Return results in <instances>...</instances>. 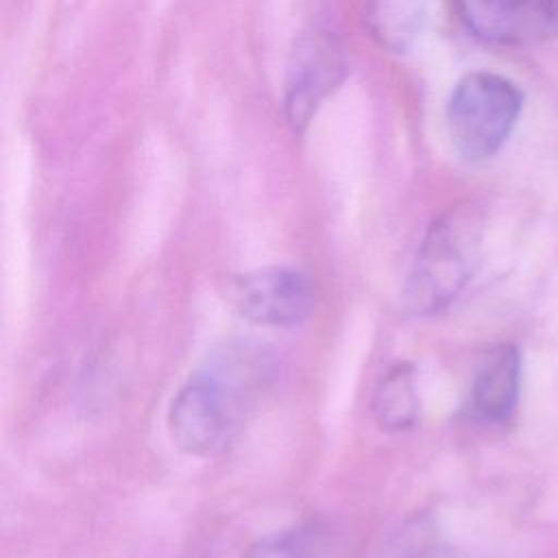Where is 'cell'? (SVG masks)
I'll use <instances>...</instances> for the list:
<instances>
[{"label": "cell", "mask_w": 558, "mask_h": 558, "mask_svg": "<svg viewBox=\"0 0 558 558\" xmlns=\"http://www.w3.org/2000/svg\"><path fill=\"white\" fill-rule=\"evenodd\" d=\"M484 244V214L464 203L442 214L425 233L405 286V303L418 316L445 310L473 279Z\"/></svg>", "instance_id": "1"}, {"label": "cell", "mask_w": 558, "mask_h": 558, "mask_svg": "<svg viewBox=\"0 0 558 558\" xmlns=\"http://www.w3.org/2000/svg\"><path fill=\"white\" fill-rule=\"evenodd\" d=\"M523 96L519 87L495 72L464 74L447 100V131L456 153L466 161H486L510 137Z\"/></svg>", "instance_id": "2"}, {"label": "cell", "mask_w": 558, "mask_h": 558, "mask_svg": "<svg viewBox=\"0 0 558 558\" xmlns=\"http://www.w3.org/2000/svg\"><path fill=\"white\" fill-rule=\"evenodd\" d=\"M242 403V386L227 364L196 373L172 397L168 429L174 445L192 456H209L227 445Z\"/></svg>", "instance_id": "3"}, {"label": "cell", "mask_w": 558, "mask_h": 558, "mask_svg": "<svg viewBox=\"0 0 558 558\" xmlns=\"http://www.w3.org/2000/svg\"><path fill=\"white\" fill-rule=\"evenodd\" d=\"M231 307L264 327H294L314 307L312 279L290 266L257 268L235 277L227 288Z\"/></svg>", "instance_id": "4"}, {"label": "cell", "mask_w": 558, "mask_h": 558, "mask_svg": "<svg viewBox=\"0 0 558 558\" xmlns=\"http://www.w3.org/2000/svg\"><path fill=\"white\" fill-rule=\"evenodd\" d=\"M347 63L340 44L331 35H312L301 39L292 54L286 116L294 131H303L320 102L344 78Z\"/></svg>", "instance_id": "5"}, {"label": "cell", "mask_w": 558, "mask_h": 558, "mask_svg": "<svg viewBox=\"0 0 558 558\" xmlns=\"http://www.w3.org/2000/svg\"><path fill=\"white\" fill-rule=\"evenodd\" d=\"M521 390V355L514 344L493 347L475 368L466 414L482 425L501 427L512 421Z\"/></svg>", "instance_id": "6"}, {"label": "cell", "mask_w": 558, "mask_h": 558, "mask_svg": "<svg viewBox=\"0 0 558 558\" xmlns=\"http://www.w3.org/2000/svg\"><path fill=\"white\" fill-rule=\"evenodd\" d=\"M438 0H368L366 26L392 52H405L429 28Z\"/></svg>", "instance_id": "7"}, {"label": "cell", "mask_w": 558, "mask_h": 558, "mask_svg": "<svg viewBox=\"0 0 558 558\" xmlns=\"http://www.w3.org/2000/svg\"><path fill=\"white\" fill-rule=\"evenodd\" d=\"M418 392L414 373L408 364L392 366L375 388L373 414L381 429H408L418 418Z\"/></svg>", "instance_id": "8"}, {"label": "cell", "mask_w": 558, "mask_h": 558, "mask_svg": "<svg viewBox=\"0 0 558 558\" xmlns=\"http://www.w3.org/2000/svg\"><path fill=\"white\" fill-rule=\"evenodd\" d=\"M462 22L493 44H525L523 22L514 0H453Z\"/></svg>", "instance_id": "9"}, {"label": "cell", "mask_w": 558, "mask_h": 558, "mask_svg": "<svg viewBox=\"0 0 558 558\" xmlns=\"http://www.w3.org/2000/svg\"><path fill=\"white\" fill-rule=\"evenodd\" d=\"M244 558H320V549L312 530L292 527L255 541Z\"/></svg>", "instance_id": "10"}, {"label": "cell", "mask_w": 558, "mask_h": 558, "mask_svg": "<svg viewBox=\"0 0 558 558\" xmlns=\"http://www.w3.org/2000/svg\"><path fill=\"white\" fill-rule=\"evenodd\" d=\"M523 22V39L536 41L558 31V0H514Z\"/></svg>", "instance_id": "11"}]
</instances>
